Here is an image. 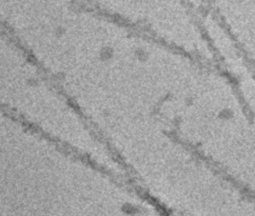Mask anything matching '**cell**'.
<instances>
[{"instance_id": "obj_1", "label": "cell", "mask_w": 255, "mask_h": 216, "mask_svg": "<svg viewBox=\"0 0 255 216\" xmlns=\"http://www.w3.org/2000/svg\"><path fill=\"white\" fill-rule=\"evenodd\" d=\"M196 59L175 80L167 114L178 139L236 187L255 188V97L236 54Z\"/></svg>"}]
</instances>
